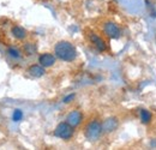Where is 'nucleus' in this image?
I'll list each match as a JSON object with an SVG mask.
<instances>
[{"instance_id":"15","label":"nucleus","mask_w":156,"mask_h":150,"mask_svg":"<svg viewBox=\"0 0 156 150\" xmlns=\"http://www.w3.org/2000/svg\"><path fill=\"white\" fill-rule=\"evenodd\" d=\"M76 97V95L75 94H70V95H67V96H65L64 98H62V102L64 103H70L71 101H73V98Z\"/></svg>"},{"instance_id":"13","label":"nucleus","mask_w":156,"mask_h":150,"mask_svg":"<svg viewBox=\"0 0 156 150\" xmlns=\"http://www.w3.org/2000/svg\"><path fill=\"white\" fill-rule=\"evenodd\" d=\"M7 54L11 56L12 59H15V60H18V59H20L22 55H23V53H22V51H20V48L13 47V46H10V47L7 48Z\"/></svg>"},{"instance_id":"6","label":"nucleus","mask_w":156,"mask_h":150,"mask_svg":"<svg viewBox=\"0 0 156 150\" xmlns=\"http://www.w3.org/2000/svg\"><path fill=\"white\" fill-rule=\"evenodd\" d=\"M83 119H84V115H83V113L80 112L79 109H73V111H71L66 115V121L70 125H72L75 129L82 124Z\"/></svg>"},{"instance_id":"12","label":"nucleus","mask_w":156,"mask_h":150,"mask_svg":"<svg viewBox=\"0 0 156 150\" xmlns=\"http://www.w3.org/2000/svg\"><path fill=\"white\" fill-rule=\"evenodd\" d=\"M36 51H37V47L34 42H27L23 46V53L25 55H34L36 53Z\"/></svg>"},{"instance_id":"1","label":"nucleus","mask_w":156,"mask_h":150,"mask_svg":"<svg viewBox=\"0 0 156 150\" xmlns=\"http://www.w3.org/2000/svg\"><path fill=\"white\" fill-rule=\"evenodd\" d=\"M54 54L55 56L60 59L61 61L65 62H72L77 59V49L73 43L66 40H61L55 43L54 46Z\"/></svg>"},{"instance_id":"11","label":"nucleus","mask_w":156,"mask_h":150,"mask_svg":"<svg viewBox=\"0 0 156 150\" xmlns=\"http://www.w3.org/2000/svg\"><path fill=\"white\" fill-rule=\"evenodd\" d=\"M139 120L143 125H149L153 121V114L150 111H148L145 108H142L139 111Z\"/></svg>"},{"instance_id":"9","label":"nucleus","mask_w":156,"mask_h":150,"mask_svg":"<svg viewBox=\"0 0 156 150\" xmlns=\"http://www.w3.org/2000/svg\"><path fill=\"white\" fill-rule=\"evenodd\" d=\"M28 73L34 78H41L46 73V67H43L40 64H33L28 67Z\"/></svg>"},{"instance_id":"7","label":"nucleus","mask_w":156,"mask_h":150,"mask_svg":"<svg viewBox=\"0 0 156 150\" xmlns=\"http://www.w3.org/2000/svg\"><path fill=\"white\" fill-rule=\"evenodd\" d=\"M119 127V120L115 116H109L106 118L102 121V129H103V133H112Z\"/></svg>"},{"instance_id":"8","label":"nucleus","mask_w":156,"mask_h":150,"mask_svg":"<svg viewBox=\"0 0 156 150\" xmlns=\"http://www.w3.org/2000/svg\"><path fill=\"white\" fill-rule=\"evenodd\" d=\"M55 62H57V56L53 53H42L39 55V64L46 69L54 66Z\"/></svg>"},{"instance_id":"4","label":"nucleus","mask_w":156,"mask_h":150,"mask_svg":"<svg viewBox=\"0 0 156 150\" xmlns=\"http://www.w3.org/2000/svg\"><path fill=\"white\" fill-rule=\"evenodd\" d=\"M102 33L106 38L118 40L121 38V29L115 22L113 20H106L102 24Z\"/></svg>"},{"instance_id":"2","label":"nucleus","mask_w":156,"mask_h":150,"mask_svg":"<svg viewBox=\"0 0 156 150\" xmlns=\"http://www.w3.org/2000/svg\"><path fill=\"white\" fill-rule=\"evenodd\" d=\"M102 133H103L102 123L100 120H98V119L90 120L87 124L85 129H84V136L90 142H95V141L100 139V137L102 136Z\"/></svg>"},{"instance_id":"5","label":"nucleus","mask_w":156,"mask_h":150,"mask_svg":"<svg viewBox=\"0 0 156 150\" xmlns=\"http://www.w3.org/2000/svg\"><path fill=\"white\" fill-rule=\"evenodd\" d=\"M88 40L91 43V46L100 53L106 52L107 48H108L105 38H102V36H100L98 33H95V31H89L88 33Z\"/></svg>"},{"instance_id":"14","label":"nucleus","mask_w":156,"mask_h":150,"mask_svg":"<svg viewBox=\"0 0 156 150\" xmlns=\"http://www.w3.org/2000/svg\"><path fill=\"white\" fill-rule=\"evenodd\" d=\"M22 119H23V112L20 109H15L12 114V120L17 123V121H20Z\"/></svg>"},{"instance_id":"10","label":"nucleus","mask_w":156,"mask_h":150,"mask_svg":"<svg viewBox=\"0 0 156 150\" xmlns=\"http://www.w3.org/2000/svg\"><path fill=\"white\" fill-rule=\"evenodd\" d=\"M11 34L16 40H20V41H23L28 38V31L20 25H13L11 28Z\"/></svg>"},{"instance_id":"3","label":"nucleus","mask_w":156,"mask_h":150,"mask_svg":"<svg viewBox=\"0 0 156 150\" xmlns=\"http://www.w3.org/2000/svg\"><path fill=\"white\" fill-rule=\"evenodd\" d=\"M54 136L57 138H60L62 141H70L73 134H75V127L72 125H70L66 120L61 121L57 125V127L54 129Z\"/></svg>"}]
</instances>
